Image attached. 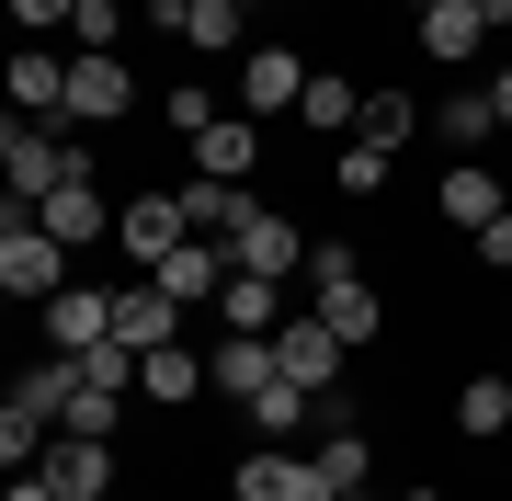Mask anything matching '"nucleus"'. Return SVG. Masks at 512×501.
<instances>
[{
  "mask_svg": "<svg viewBox=\"0 0 512 501\" xmlns=\"http://www.w3.org/2000/svg\"><path fill=\"white\" fill-rule=\"evenodd\" d=\"M35 467H46V479L69 490V501H92V490H114V445H103V433H57V445H46Z\"/></svg>",
  "mask_w": 512,
  "mask_h": 501,
  "instance_id": "17",
  "label": "nucleus"
},
{
  "mask_svg": "<svg viewBox=\"0 0 512 501\" xmlns=\"http://www.w3.org/2000/svg\"><path fill=\"white\" fill-rule=\"evenodd\" d=\"M478 262H490V274H512V217H490V228H478Z\"/></svg>",
  "mask_w": 512,
  "mask_h": 501,
  "instance_id": "34",
  "label": "nucleus"
},
{
  "mask_svg": "<svg viewBox=\"0 0 512 501\" xmlns=\"http://www.w3.org/2000/svg\"><path fill=\"white\" fill-rule=\"evenodd\" d=\"M387 171H399V149H376V137H342L330 149V183L342 194H387Z\"/></svg>",
  "mask_w": 512,
  "mask_h": 501,
  "instance_id": "27",
  "label": "nucleus"
},
{
  "mask_svg": "<svg viewBox=\"0 0 512 501\" xmlns=\"http://www.w3.org/2000/svg\"><path fill=\"white\" fill-rule=\"evenodd\" d=\"M296 126H319V137H353V126H365V92H353L342 69H308V92H296Z\"/></svg>",
  "mask_w": 512,
  "mask_h": 501,
  "instance_id": "22",
  "label": "nucleus"
},
{
  "mask_svg": "<svg viewBox=\"0 0 512 501\" xmlns=\"http://www.w3.org/2000/svg\"><path fill=\"white\" fill-rule=\"evenodd\" d=\"M12 399L46 410V422H69V399H80V353H35V365L12 376Z\"/></svg>",
  "mask_w": 512,
  "mask_h": 501,
  "instance_id": "23",
  "label": "nucleus"
},
{
  "mask_svg": "<svg viewBox=\"0 0 512 501\" xmlns=\"http://www.w3.org/2000/svg\"><path fill=\"white\" fill-rule=\"evenodd\" d=\"M228 501H342V490H330V467L308 445H251L228 467Z\"/></svg>",
  "mask_w": 512,
  "mask_h": 501,
  "instance_id": "3",
  "label": "nucleus"
},
{
  "mask_svg": "<svg viewBox=\"0 0 512 501\" xmlns=\"http://www.w3.org/2000/svg\"><path fill=\"white\" fill-rule=\"evenodd\" d=\"M501 422H512V376H467V388H456V433H478V445H490Z\"/></svg>",
  "mask_w": 512,
  "mask_h": 501,
  "instance_id": "29",
  "label": "nucleus"
},
{
  "mask_svg": "<svg viewBox=\"0 0 512 501\" xmlns=\"http://www.w3.org/2000/svg\"><path fill=\"white\" fill-rule=\"evenodd\" d=\"M183 240H194V228H183V194H126V217H114V251H126L137 274H160Z\"/></svg>",
  "mask_w": 512,
  "mask_h": 501,
  "instance_id": "6",
  "label": "nucleus"
},
{
  "mask_svg": "<svg viewBox=\"0 0 512 501\" xmlns=\"http://www.w3.org/2000/svg\"><path fill=\"white\" fill-rule=\"evenodd\" d=\"M126 114H137V69H126V46H114V57H80V46H69V126L92 137V126H126Z\"/></svg>",
  "mask_w": 512,
  "mask_h": 501,
  "instance_id": "4",
  "label": "nucleus"
},
{
  "mask_svg": "<svg viewBox=\"0 0 512 501\" xmlns=\"http://www.w3.org/2000/svg\"><path fill=\"white\" fill-rule=\"evenodd\" d=\"M285 319H296V308H285L274 274H228V285H217V331H285Z\"/></svg>",
  "mask_w": 512,
  "mask_h": 501,
  "instance_id": "19",
  "label": "nucleus"
},
{
  "mask_svg": "<svg viewBox=\"0 0 512 501\" xmlns=\"http://www.w3.org/2000/svg\"><path fill=\"white\" fill-rule=\"evenodd\" d=\"M183 46L194 57H251V0H183Z\"/></svg>",
  "mask_w": 512,
  "mask_h": 501,
  "instance_id": "20",
  "label": "nucleus"
},
{
  "mask_svg": "<svg viewBox=\"0 0 512 501\" xmlns=\"http://www.w3.org/2000/svg\"><path fill=\"white\" fill-rule=\"evenodd\" d=\"M194 171H205V183H251V171H262V137H251V114H217V126L194 137Z\"/></svg>",
  "mask_w": 512,
  "mask_h": 501,
  "instance_id": "18",
  "label": "nucleus"
},
{
  "mask_svg": "<svg viewBox=\"0 0 512 501\" xmlns=\"http://www.w3.org/2000/svg\"><path fill=\"white\" fill-rule=\"evenodd\" d=\"M12 114L69 126V46H23V57H12Z\"/></svg>",
  "mask_w": 512,
  "mask_h": 501,
  "instance_id": "10",
  "label": "nucleus"
},
{
  "mask_svg": "<svg viewBox=\"0 0 512 501\" xmlns=\"http://www.w3.org/2000/svg\"><path fill=\"white\" fill-rule=\"evenodd\" d=\"M80 376H92V388H126V399H137V342H92V353H80Z\"/></svg>",
  "mask_w": 512,
  "mask_h": 501,
  "instance_id": "32",
  "label": "nucleus"
},
{
  "mask_svg": "<svg viewBox=\"0 0 512 501\" xmlns=\"http://www.w3.org/2000/svg\"><path fill=\"white\" fill-rule=\"evenodd\" d=\"M205 376H217V399H262L274 388V331H228V342H205Z\"/></svg>",
  "mask_w": 512,
  "mask_h": 501,
  "instance_id": "12",
  "label": "nucleus"
},
{
  "mask_svg": "<svg viewBox=\"0 0 512 501\" xmlns=\"http://www.w3.org/2000/svg\"><path fill=\"white\" fill-rule=\"evenodd\" d=\"M433 205H444V228H467V240H478L490 217H512V194H501V171H490V160H456V171L433 183Z\"/></svg>",
  "mask_w": 512,
  "mask_h": 501,
  "instance_id": "14",
  "label": "nucleus"
},
{
  "mask_svg": "<svg viewBox=\"0 0 512 501\" xmlns=\"http://www.w3.org/2000/svg\"><path fill=\"white\" fill-rule=\"evenodd\" d=\"M251 183H205V171H194V183H183V228H194V240H239V217H251Z\"/></svg>",
  "mask_w": 512,
  "mask_h": 501,
  "instance_id": "21",
  "label": "nucleus"
},
{
  "mask_svg": "<svg viewBox=\"0 0 512 501\" xmlns=\"http://www.w3.org/2000/svg\"><path fill=\"white\" fill-rule=\"evenodd\" d=\"M399 12H410V23H421V12H433V0H399Z\"/></svg>",
  "mask_w": 512,
  "mask_h": 501,
  "instance_id": "38",
  "label": "nucleus"
},
{
  "mask_svg": "<svg viewBox=\"0 0 512 501\" xmlns=\"http://www.w3.org/2000/svg\"><path fill=\"white\" fill-rule=\"evenodd\" d=\"M308 308H319L342 342H376V331H387V297H376V285H319Z\"/></svg>",
  "mask_w": 512,
  "mask_h": 501,
  "instance_id": "25",
  "label": "nucleus"
},
{
  "mask_svg": "<svg viewBox=\"0 0 512 501\" xmlns=\"http://www.w3.org/2000/svg\"><path fill=\"white\" fill-rule=\"evenodd\" d=\"M0 171H12V205H46L57 183H92V137L12 114V126H0Z\"/></svg>",
  "mask_w": 512,
  "mask_h": 501,
  "instance_id": "1",
  "label": "nucleus"
},
{
  "mask_svg": "<svg viewBox=\"0 0 512 501\" xmlns=\"http://www.w3.org/2000/svg\"><path fill=\"white\" fill-rule=\"evenodd\" d=\"M296 92H308V57H296V46H251L228 69V103L239 114H296Z\"/></svg>",
  "mask_w": 512,
  "mask_h": 501,
  "instance_id": "7",
  "label": "nucleus"
},
{
  "mask_svg": "<svg viewBox=\"0 0 512 501\" xmlns=\"http://www.w3.org/2000/svg\"><path fill=\"white\" fill-rule=\"evenodd\" d=\"M353 501H376V490H353Z\"/></svg>",
  "mask_w": 512,
  "mask_h": 501,
  "instance_id": "39",
  "label": "nucleus"
},
{
  "mask_svg": "<svg viewBox=\"0 0 512 501\" xmlns=\"http://www.w3.org/2000/svg\"><path fill=\"white\" fill-rule=\"evenodd\" d=\"M228 274H239V262H228V240H183L160 274H148V285H160L171 308H217V285H228Z\"/></svg>",
  "mask_w": 512,
  "mask_h": 501,
  "instance_id": "13",
  "label": "nucleus"
},
{
  "mask_svg": "<svg viewBox=\"0 0 512 501\" xmlns=\"http://www.w3.org/2000/svg\"><path fill=\"white\" fill-rule=\"evenodd\" d=\"M69 12H80V0H12V23H23V35H69Z\"/></svg>",
  "mask_w": 512,
  "mask_h": 501,
  "instance_id": "33",
  "label": "nucleus"
},
{
  "mask_svg": "<svg viewBox=\"0 0 512 501\" xmlns=\"http://www.w3.org/2000/svg\"><path fill=\"white\" fill-rule=\"evenodd\" d=\"M114 217H126V205H103V183H57V194L35 205V228H46V240H69V251L114 240Z\"/></svg>",
  "mask_w": 512,
  "mask_h": 501,
  "instance_id": "11",
  "label": "nucleus"
},
{
  "mask_svg": "<svg viewBox=\"0 0 512 501\" xmlns=\"http://www.w3.org/2000/svg\"><path fill=\"white\" fill-rule=\"evenodd\" d=\"M35 319H46V353H92V342H114V297H103V285H57Z\"/></svg>",
  "mask_w": 512,
  "mask_h": 501,
  "instance_id": "9",
  "label": "nucleus"
},
{
  "mask_svg": "<svg viewBox=\"0 0 512 501\" xmlns=\"http://www.w3.org/2000/svg\"><path fill=\"white\" fill-rule=\"evenodd\" d=\"M490 114H501V137H512V69H501V80H490Z\"/></svg>",
  "mask_w": 512,
  "mask_h": 501,
  "instance_id": "36",
  "label": "nucleus"
},
{
  "mask_svg": "<svg viewBox=\"0 0 512 501\" xmlns=\"http://www.w3.org/2000/svg\"><path fill=\"white\" fill-rule=\"evenodd\" d=\"M353 137H376V149H410V137H421V103L387 80V92H365V126H353Z\"/></svg>",
  "mask_w": 512,
  "mask_h": 501,
  "instance_id": "28",
  "label": "nucleus"
},
{
  "mask_svg": "<svg viewBox=\"0 0 512 501\" xmlns=\"http://www.w3.org/2000/svg\"><path fill=\"white\" fill-rule=\"evenodd\" d=\"M399 501H444V490H433V479H421V490H399Z\"/></svg>",
  "mask_w": 512,
  "mask_h": 501,
  "instance_id": "37",
  "label": "nucleus"
},
{
  "mask_svg": "<svg viewBox=\"0 0 512 501\" xmlns=\"http://www.w3.org/2000/svg\"><path fill=\"white\" fill-rule=\"evenodd\" d=\"M239 410H251V433H274V445H296V433H319V399L296 388V376H274V388H262V399H239Z\"/></svg>",
  "mask_w": 512,
  "mask_h": 501,
  "instance_id": "24",
  "label": "nucleus"
},
{
  "mask_svg": "<svg viewBox=\"0 0 512 501\" xmlns=\"http://www.w3.org/2000/svg\"><path fill=\"white\" fill-rule=\"evenodd\" d=\"M114 342H137V353H160V342H183V308L160 297V285H114Z\"/></svg>",
  "mask_w": 512,
  "mask_h": 501,
  "instance_id": "16",
  "label": "nucleus"
},
{
  "mask_svg": "<svg viewBox=\"0 0 512 501\" xmlns=\"http://www.w3.org/2000/svg\"><path fill=\"white\" fill-rule=\"evenodd\" d=\"M92 501H114V490H92Z\"/></svg>",
  "mask_w": 512,
  "mask_h": 501,
  "instance_id": "40",
  "label": "nucleus"
},
{
  "mask_svg": "<svg viewBox=\"0 0 512 501\" xmlns=\"http://www.w3.org/2000/svg\"><path fill=\"white\" fill-rule=\"evenodd\" d=\"M319 285H365V251H353V240H308V297H319Z\"/></svg>",
  "mask_w": 512,
  "mask_h": 501,
  "instance_id": "31",
  "label": "nucleus"
},
{
  "mask_svg": "<svg viewBox=\"0 0 512 501\" xmlns=\"http://www.w3.org/2000/svg\"><path fill=\"white\" fill-rule=\"evenodd\" d=\"M274 365H285V376H296V388H308V399H330V388H342V365H353V342L330 331L319 308H296L285 331H274Z\"/></svg>",
  "mask_w": 512,
  "mask_h": 501,
  "instance_id": "5",
  "label": "nucleus"
},
{
  "mask_svg": "<svg viewBox=\"0 0 512 501\" xmlns=\"http://www.w3.org/2000/svg\"><path fill=\"white\" fill-rule=\"evenodd\" d=\"M217 376H205V353L194 342H160V353H137V399H160V410H194Z\"/></svg>",
  "mask_w": 512,
  "mask_h": 501,
  "instance_id": "15",
  "label": "nucleus"
},
{
  "mask_svg": "<svg viewBox=\"0 0 512 501\" xmlns=\"http://www.w3.org/2000/svg\"><path fill=\"white\" fill-rule=\"evenodd\" d=\"M57 285H69V240H46L35 205H12V217H0V297H12V308H46Z\"/></svg>",
  "mask_w": 512,
  "mask_h": 501,
  "instance_id": "2",
  "label": "nucleus"
},
{
  "mask_svg": "<svg viewBox=\"0 0 512 501\" xmlns=\"http://www.w3.org/2000/svg\"><path fill=\"white\" fill-rule=\"evenodd\" d=\"M0 501H69V490H57V479H46V467H23V479H12V490H0Z\"/></svg>",
  "mask_w": 512,
  "mask_h": 501,
  "instance_id": "35",
  "label": "nucleus"
},
{
  "mask_svg": "<svg viewBox=\"0 0 512 501\" xmlns=\"http://www.w3.org/2000/svg\"><path fill=\"white\" fill-rule=\"evenodd\" d=\"M171 126H183V137H205V126H217V114H228V92H217V80H171Z\"/></svg>",
  "mask_w": 512,
  "mask_h": 501,
  "instance_id": "30",
  "label": "nucleus"
},
{
  "mask_svg": "<svg viewBox=\"0 0 512 501\" xmlns=\"http://www.w3.org/2000/svg\"><path fill=\"white\" fill-rule=\"evenodd\" d=\"M433 137H456V149L501 137V114H490V80H478V92H444V103H433Z\"/></svg>",
  "mask_w": 512,
  "mask_h": 501,
  "instance_id": "26",
  "label": "nucleus"
},
{
  "mask_svg": "<svg viewBox=\"0 0 512 501\" xmlns=\"http://www.w3.org/2000/svg\"><path fill=\"white\" fill-rule=\"evenodd\" d=\"M228 262H239V274H274V285H296V274H308V240H296V217L251 205V217H239V240H228Z\"/></svg>",
  "mask_w": 512,
  "mask_h": 501,
  "instance_id": "8",
  "label": "nucleus"
}]
</instances>
